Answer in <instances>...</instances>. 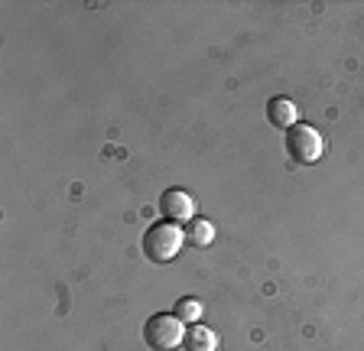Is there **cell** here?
Instances as JSON below:
<instances>
[{
  "instance_id": "cell-2",
  "label": "cell",
  "mask_w": 364,
  "mask_h": 351,
  "mask_svg": "<svg viewBox=\"0 0 364 351\" xmlns=\"http://www.w3.org/2000/svg\"><path fill=\"white\" fill-rule=\"evenodd\" d=\"M287 153H289V160L299 163V166H312V163L322 160L326 140L309 124H296V127L287 130Z\"/></svg>"
},
{
  "instance_id": "cell-6",
  "label": "cell",
  "mask_w": 364,
  "mask_h": 351,
  "mask_svg": "<svg viewBox=\"0 0 364 351\" xmlns=\"http://www.w3.org/2000/svg\"><path fill=\"white\" fill-rule=\"evenodd\" d=\"M186 351H218V335L208 325H189L186 328Z\"/></svg>"
},
{
  "instance_id": "cell-4",
  "label": "cell",
  "mask_w": 364,
  "mask_h": 351,
  "mask_svg": "<svg viewBox=\"0 0 364 351\" xmlns=\"http://www.w3.org/2000/svg\"><path fill=\"white\" fill-rule=\"evenodd\" d=\"M159 215L173 225H189L196 218V199L186 189H169L159 199Z\"/></svg>"
},
{
  "instance_id": "cell-3",
  "label": "cell",
  "mask_w": 364,
  "mask_h": 351,
  "mask_svg": "<svg viewBox=\"0 0 364 351\" xmlns=\"http://www.w3.org/2000/svg\"><path fill=\"white\" fill-rule=\"evenodd\" d=\"M144 342L153 351H176L186 342V322H179L173 313H159L144 325Z\"/></svg>"
},
{
  "instance_id": "cell-8",
  "label": "cell",
  "mask_w": 364,
  "mask_h": 351,
  "mask_svg": "<svg viewBox=\"0 0 364 351\" xmlns=\"http://www.w3.org/2000/svg\"><path fill=\"white\" fill-rule=\"evenodd\" d=\"M173 315L179 322H186V325H196V322L202 319V303H198V299H192V296H182V299H176Z\"/></svg>"
},
{
  "instance_id": "cell-7",
  "label": "cell",
  "mask_w": 364,
  "mask_h": 351,
  "mask_svg": "<svg viewBox=\"0 0 364 351\" xmlns=\"http://www.w3.org/2000/svg\"><path fill=\"white\" fill-rule=\"evenodd\" d=\"M182 231H186V244L189 247H212L215 241V225L205 222V218H192Z\"/></svg>"
},
{
  "instance_id": "cell-5",
  "label": "cell",
  "mask_w": 364,
  "mask_h": 351,
  "mask_svg": "<svg viewBox=\"0 0 364 351\" xmlns=\"http://www.w3.org/2000/svg\"><path fill=\"white\" fill-rule=\"evenodd\" d=\"M267 121H270L273 127L289 130L299 124V107L289 98H270V104H267Z\"/></svg>"
},
{
  "instance_id": "cell-1",
  "label": "cell",
  "mask_w": 364,
  "mask_h": 351,
  "mask_svg": "<svg viewBox=\"0 0 364 351\" xmlns=\"http://www.w3.org/2000/svg\"><path fill=\"white\" fill-rule=\"evenodd\" d=\"M182 247H186V231L173 222H156V225H150L144 234V254L153 264H169V260H176Z\"/></svg>"
}]
</instances>
